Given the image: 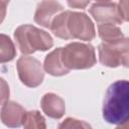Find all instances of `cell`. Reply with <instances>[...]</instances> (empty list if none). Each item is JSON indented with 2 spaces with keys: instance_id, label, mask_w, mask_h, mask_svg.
I'll return each mask as SVG.
<instances>
[{
  "instance_id": "2e32d148",
  "label": "cell",
  "mask_w": 129,
  "mask_h": 129,
  "mask_svg": "<svg viewBox=\"0 0 129 129\" xmlns=\"http://www.w3.org/2000/svg\"><path fill=\"white\" fill-rule=\"evenodd\" d=\"M91 126L84 121H80L74 118H67L62 123L58 125V128H90Z\"/></svg>"
},
{
  "instance_id": "4fadbf2b",
  "label": "cell",
  "mask_w": 129,
  "mask_h": 129,
  "mask_svg": "<svg viewBox=\"0 0 129 129\" xmlns=\"http://www.w3.org/2000/svg\"><path fill=\"white\" fill-rule=\"evenodd\" d=\"M98 34L104 42H116L124 38L121 29L113 23H102L98 25Z\"/></svg>"
},
{
  "instance_id": "ffe728a7",
  "label": "cell",
  "mask_w": 129,
  "mask_h": 129,
  "mask_svg": "<svg viewBox=\"0 0 129 129\" xmlns=\"http://www.w3.org/2000/svg\"><path fill=\"white\" fill-rule=\"evenodd\" d=\"M6 15V7H0V24L3 22Z\"/></svg>"
},
{
  "instance_id": "9a60e30c",
  "label": "cell",
  "mask_w": 129,
  "mask_h": 129,
  "mask_svg": "<svg viewBox=\"0 0 129 129\" xmlns=\"http://www.w3.org/2000/svg\"><path fill=\"white\" fill-rule=\"evenodd\" d=\"M22 126L27 129H45L46 124L43 116L36 110L25 111L22 119Z\"/></svg>"
},
{
  "instance_id": "7c38bea8",
  "label": "cell",
  "mask_w": 129,
  "mask_h": 129,
  "mask_svg": "<svg viewBox=\"0 0 129 129\" xmlns=\"http://www.w3.org/2000/svg\"><path fill=\"white\" fill-rule=\"evenodd\" d=\"M70 10L61 11L58 13L51 21L49 29L53 32L56 37L61 39H71V35L68 29V18H69Z\"/></svg>"
},
{
  "instance_id": "5bb4252c",
  "label": "cell",
  "mask_w": 129,
  "mask_h": 129,
  "mask_svg": "<svg viewBox=\"0 0 129 129\" xmlns=\"http://www.w3.org/2000/svg\"><path fill=\"white\" fill-rule=\"evenodd\" d=\"M16 55V48L11 38L6 34H0V63L11 61Z\"/></svg>"
},
{
  "instance_id": "9c48e42d",
  "label": "cell",
  "mask_w": 129,
  "mask_h": 129,
  "mask_svg": "<svg viewBox=\"0 0 129 129\" xmlns=\"http://www.w3.org/2000/svg\"><path fill=\"white\" fill-rule=\"evenodd\" d=\"M25 110L13 101H6L1 109L0 118L4 125L8 127H19L22 125V119Z\"/></svg>"
},
{
  "instance_id": "5b68a950",
  "label": "cell",
  "mask_w": 129,
  "mask_h": 129,
  "mask_svg": "<svg viewBox=\"0 0 129 129\" xmlns=\"http://www.w3.org/2000/svg\"><path fill=\"white\" fill-rule=\"evenodd\" d=\"M16 68L21 83L26 87L36 88L42 83L44 71L38 59L29 55H23L17 60Z\"/></svg>"
},
{
  "instance_id": "ba28073f",
  "label": "cell",
  "mask_w": 129,
  "mask_h": 129,
  "mask_svg": "<svg viewBox=\"0 0 129 129\" xmlns=\"http://www.w3.org/2000/svg\"><path fill=\"white\" fill-rule=\"evenodd\" d=\"M61 11H63V7L56 0H42L37 4L34 21L45 28H49L52 19Z\"/></svg>"
},
{
  "instance_id": "3957f363",
  "label": "cell",
  "mask_w": 129,
  "mask_h": 129,
  "mask_svg": "<svg viewBox=\"0 0 129 129\" xmlns=\"http://www.w3.org/2000/svg\"><path fill=\"white\" fill-rule=\"evenodd\" d=\"M61 60L68 70H86L96 63L93 45L83 42H72L61 47Z\"/></svg>"
},
{
  "instance_id": "7a4b0ae2",
  "label": "cell",
  "mask_w": 129,
  "mask_h": 129,
  "mask_svg": "<svg viewBox=\"0 0 129 129\" xmlns=\"http://www.w3.org/2000/svg\"><path fill=\"white\" fill-rule=\"evenodd\" d=\"M14 38L21 53L30 54L36 50H47L53 45L52 37L44 30L30 24H23L14 31Z\"/></svg>"
},
{
  "instance_id": "30bf717a",
  "label": "cell",
  "mask_w": 129,
  "mask_h": 129,
  "mask_svg": "<svg viewBox=\"0 0 129 129\" xmlns=\"http://www.w3.org/2000/svg\"><path fill=\"white\" fill-rule=\"evenodd\" d=\"M41 109L45 115L52 119H59L66 112L64 101L53 93H47L41 98Z\"/></svg>"
},
{
  "instance_id": "8992f818",
  "label": "cell",
  "mask_w": 129,
  "mask_h": 129,
  "mask_svg": "<svg viewBox=\"0 0 129 129\" xmlns=\"http://www.w3.org/2000/svg\"><path fill=\"white\" fill-rule=\"evenodd\" d=\"M68 29L71 39L77 38L90 41L95 38L96 31L93 22L85 13L70 11L68 18Z\"/></svg>"
},
{
  "instance_id": "6da1fadb",
  "label": "cell",
  "mask_w": 129,
  "mask_h": 129,
  "mask_svg": "<svg viewBox=\"0 0 129 129\" xmlns=\"http://www.w3.org/2000/svg\"><path fill=\"white\" fill-rule=\"evenodd\" d=\"M103 118L116 126L127 124L129 116V83L126 80L114 82L107 89L103 103Z\"/></svg>"
},
{
  "instance_id": "e0dca14e",
  "label": "cell",
  "mask_w": 129,
  "mask_h": 129,
  "mask_svg": "<svg viewBox=\"0 0 129 129\" xmlns=\"http://www.w3.org/2000/svg\"><path fill=\"white\" fill-rule=\"evenodd\" d=\"M9 95H10V91L8 84L4 79L0 78V105H3L6 101H8Z\"/></svg>"
},
{
  "instance_id": "ac0fdd59",
  "label": "cell",
  "mask_w": 129,
  "mask_h": 129,
  "mask_svg": "<svg viewBox=\"0 0 129 129\" xmlns=\"http://www.w3.org/2000/svg\"><path fill=\"white\" fill-rule=\"evenodd\" d=\"M90 1L91 0H67L68 5L71 8H77V9H84V8H86Z\"/></svg>"
},
{
  "instance_id": "52a82bcc",
  "label": "cell",
  "mask_w": 129,
  "mask_h": 129,
  "mask_svg": "<svg viewBox=\"0 0 129 129\" xmlns=\"http://www.w3.org/2000/svg\"><path fill=\"white\" fill-rule=\"evenodd\" d=\"M90 13L99 23L121 24L123 19L120 15L118 5L112 2H98L91 6Z\"/></svg>"
},
{
  "instance_id": "8fae6325",
  "label": "cell",
  "mask_w": 129,
  "mask_h": 129,
  "mask_svg": "<svg viewBox=\"0 0 129 129\" xmlns=\"http://www.w3.org/2000/svg\"><path fill=\"white\" fill-rule=\"evenodd\" d=\"M44 71L54 77H60L67 75L70 70H68L61 60V47H57L48 53L44 58L43 63Z\"/></svg>"
},
{
  "instance_id": "277c9868",
  "label": "cell",
  "mask_w": 129,
  "mask_h": 129,
  "mask_svg": "<svg viewBox=\"0 0 129 129\" xmlns=\"http://www.w3.org/2000/svg\"><path fill=\"white\" fill-rule=\"evenodd\" d=\"M100 62L109 68L128 67V38L116 42H103L98 47Z\"/></svg>"
},
{
  "instance_id": "7402d4cb",
  "label": "cell",
  "mask_w": 129,
  "mask_h": 129,
  "mask_svg": "<svg viewBox=\"0 0 129 129\" xmlns=\"http://www.w3.org/2000/svg\"><path fill=\"white\" fill-rule=\"evenodd\" d=\"M96 1H98V2H109L111 0H96Z\"/></svg>"
},
{
  "instance_id": "44dd1931",
  "label": "cell",
  "mask_w": 129,
  "mask_h": 129,
  "mask_svg": "<svg viewBox=\"0 0 129 129\" xmlns=\"http://www.w3.org/2000/svg\"><path fill=\"white\" fill-rule=\"evenodd\" d=\"M10 0H0V7H6Z\"/></svg>"
},
{
  "instance_id": "d6986e66",
  "label": "cell",
  "mask_w": 129,
  "mask_h": 129,
  "mask_svg": "<svg viewBox=\"0 0 129 129\" xmlns=\"http://www.w3.org/2000/svg\"><path fill=\"white\" fill-rule=\"evenodd\" d=\"M118 8H119V12H120V15L123 19V21H127L128 20V13H127V0H120L119 2V5H118Z\"/></svg>"
}]
</instances>
